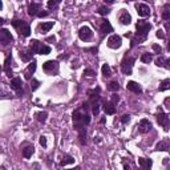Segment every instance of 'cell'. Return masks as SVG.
Here are the masks:
<instances>
[{
	"instance_id": "6da1fadb",
	"label": "cell",
	"mask_w": 170,
	"mask_h": 170,
	"mask_svg": "<svg viewBox=\"0 0 170 170\" xmlns=\"http://www.w3.org/2000/svg\"><path fill=\"white\" fill-rule=\"evenodd\" d=\"M73 124H74V129L76 130H81L87 125L91 124V117H89V113H88L87 102H84L81 106L77 108L73 112Z\"/></svg>"
},
{
	"instance_id": "7a4b0ae2",
	"label": "cell",
	"mask_w": 170,
	"mask_h": 170,
	"mask_svg": "<svg viewBox=\"0 0 170 170\" xmlns=\"http://www.w3.org/2000/svg\"><path fill=\"white\" fill-rule=\"evenodd\" d=\"M136 28H137L136 39L138 40V41H144V40H146V37H148V34H149V31H150V28H152V25H150L149 23H146V21L140 20V21H137Z\"/></svg>"
},
{
	"instance_id": "3957f363",
	"label": "cell",
	"mask_w": 170,
	"mask_h": 170,
	"mask_svg": "<svg viewBox=\"0 0 170 170\" xmlns=\"http://www.w3.org/2000/svg\"><path fill=\"white\" fill-rule=\"evenodd\" d=\"M11 24L16 28V31H17L21 36L28 37V36L31 35V27H29V24H28L27 21L19 20V19H13V20L11 21Z\"/></svg>"
},
{
	"instance_id": "277c9868",
	"label": "cell",
	"mask_w": 170,
	"mask_h": 170,
	"mask_svg": "<svg viewBox=\"0 0 170 170\" xmlns=\"http://www.w3.org/2000/svg\"><path fill=\"white\" fill-rule=\"evenodd\" d=\"M133 64H134V59L133 57H124V60L121 61V69L125 74H132L133 70Z\"/></svg>"
},
{
	"instance_id": "5b68a950",
	"label": "cell",
	"mask_w": 170,
	"mask_h": 170,
	"mask_svg": "<svg viewBox=\"0 0 170 170\" xmlns=\"http://www.w3.org/2000/svg\"><path fill=\"white\" fill-rule=\"evenodd\" d=\"M42 69H44V72H47V73L56 74L59 72V63L57 61H53V60L45 61V63L42 64Z\"/></svg>"
},
{
	"instance_id": "8992f818",
	"label": "cell",
	"mask_w": 170,
	"mask_h": 170,
	"mask_svg": "<svg viewBox=\"0 0 170 170\" xmlns=\"http://www.w3.org/2000/svg\"><path fill=\"white\" fill-rule=\"evenodd\" d=\"M155 117H157V122H158V124L161 125L165 130H168V129H169V126H170L169 116H168V114H165V113H163L161 109H159V112L157 113V116H155Z\"/></svg>"
},
{
	"instance_id": "52a82bcc",
	"label": "cell",
	"mask_w": 170,
	"mask_h": 170,
	"mask_svg": "<svg viewBox=\"0 0 170 170\" xmlns=\"http://www.w3.org/2000/svg\"><path fill=\"white\" fill-rule=\"evenodd\" d=\"M78 37L81 39L83 41H89L93 37V32L92 29L89 28L88 25H84L80 28V31H78Z\"/></svg>"
},
{
	"instance_id": "ba28073f",
	"label": "cell",
	"mask_w": 170,
	"mask_h": 170,
	"mask_svg": "<svg viewBox=\"0 0 170 170\" xmlns=\"http://www.w3.org/2000/svg\"><path fill=\"white\" fill-rule=\"evenodd\" d=\"M11 88L16 92L17 96H21L24 91H23V83H21V78L20 77H15L13 80H11Z\"/></svg>"
},
{
	"instance_id": "9c48e42d",
	"label": "cell",
	"mask_w": 170,
	"mask_h": 170,
	"mask_svg": "<svg viewBox=\"0 0 170 170\" xmlns=\"http://www.w3.org/2000/svg\"><path fill=\"white\" fill-rule=\"evenodd\" d=\"M121 44H122V39L119 35H112L109 39H108V47H109V48L117 49L121 47Z\"/></svg>"
},
{
	"instance_id": "30bf717a",
	"label": "cell",
	"mask_w": 170,
	"mask_h": 170,
	"mask_svg": "<svg viewBox=\"0 0 170 170\" xmlns=\"http://www.w3.org/2000/svg\"><path fill=\"white\" fill-rule=\"evenodd\" d=\"M12 40H13V37L11 35V32H9L8 29H6V28H3V29L0 31V41H2V44L3 45H7Z\"/></svg>"
},
{
	"instance_id": "8fae6325",
	"label": "cell",
	"mask_w": 170,
	"mask_h": 170,
	"mask_svg": "<svg viewBox=\"0 0 170 170\" xmlns=\"http://www.w3.org/2000/svg\"><path fill=\"white\" fill-rule=\"evenodd\" d=\"M136 9H137L138 16H141V17H146L150 15V8H149V6H146V4H137Z\"/></svg>"
},
{
	"instance_id": "7c38bea8",
	"label": "cell",
	"mask_w": 170,
	"mask_h": 170,
	"mask_svg": "<svg viewBox=\"0 0 170 170\" xmlns=\"http://www.w3.org/2000/svg\"><path fill=\"white\" fill-rule=\"evenodd\" d=\"M138 129L141 133H148L149 130H152V122H150L148 119H142L138 124Z\"/></svg>"
},
{
	"instance_id": "4fadbf2b",
	"label": "cell",
	"mask_w": 170,
	"mask_h": 170,
	"mask_svg": "<svg viewBox=\"0 0 170 170\" xmlns=\"http://www.w3.org/2000/svg\"><path fill=\"white\" fill-rule=\"evenodd\" d=\"M126 88H128V91L133 92L136 94H141V93H142V88H141L140 84L136 83V81H129V83H128V85H126Z\"/></svg>"
},
{
	"instance_id": "5bb4252c",
	"label": "cell",
	"mask_w": 170,
	"mask_h": 170,
	"mask_svg": "<svg viewBox=\"0 0 170 170\" xmlns=\"http://www.w3.org/2000/svg\"><path fill=\"white\" fill-rule=\"evenodd\" d=\"M35 70H36V61L34 60L29 65H28V68L25 69V72H24V77H25L27 80H31L32 74L35 73Z\"/></svg>"
},
{
	"instance_id": "9a60e30c",
	"label": "cell",
	"mask_w": 170,
	"mask_h": 170,
	"mask_svg": "<svg viewBox=\"0 0 170 170\" xmlns=\"http://www.w3.org/2000/svg\"><path fill=\"white\" fill-rule=\"evenodd\" d=\"M53 25H55V21H47V23L40 24L39 27H37V29H39L40 34H47V32H48Z\"/></svg>"
},
{
	"instance_id": "2e32d148",
	"label": "cell",
	"mask_w": 170,
	"mask_h": 170,
	"mask_svg": "<svg viewBox=\"0 0 170 170\" xmlns=\"http://www.w3.org/2000/svg\"><path fill=\"white\" fill-rule=\"evenodd\" d=\"M104 110H105V113H106V114H109V116L114 114V113H116L114 104L109 102V101H105V102H104Z\"/></svg>"
},
{
	"instance_id": "e0dca14e",
	"label": "cell",
	"mask_w": 170,
	"mask_h": 170,
	"mask_svg": "<svg viewBox=\"0 0 170 170\" xmlns=\"http://www.w3.org/2000/svg\"><path fill=\"white\" fill-rule=\"evenodd\" d=\"M40 9H41V6L39 3H32L29 6V9H28V13H29L31 16H37L40 12Z\"/></svg>"
},
{
	"instance_id": "ac0fdd59",
	"label": "cell",
	"mask_w": 170,
	"mask_h": 170,
	"mask_svg": "<svg viewBox=\"0 0 170 170\" xmlns=\"http://www.w3.org/2000/svg\"><path fill=\"white\" fill-rule=\"evenodd\" d=\"M120 21H121V24H124V25H129L130 21H132V16L126 11L122 9V12H121V15H120Z\"/></svg>"
},
{
	"instance_id": "d6986e66",
	"label": "cell",
	"mask_w": 170,
	"mask_h": 170,
	"mask_svg": "<svg viewBox=\"0 0 170 170\" xmlns=\"http://www.w3.org/2000/svg\"><path fill=\"white\" fill-rule=\"evenodd\" d=\"M41 47H42V44L39 40H32L31 41V49H29V52H31L32 55H34V53H39Z\"/></svg>"
},
{
	"instance_id": "ffe728a7",
	"label": "cell",
	"mask_w": 170,
	"mask_h": 170,
	"mask_svg": "<svg viewBox=\"0 0 170 170\" xmlns=\"http://www.w3.org/2000/svg\"><path fill=\"white\" fill-rule=\"evenodd\" d=\"M101 32L102 34H110V32H113V27H112V24L108 20H104L102 23H101Z\"/></svg>"
},
{
	"instance_id": "44dd1931",
	"label": "cell",
	"mask_w": 170,
	"mask_h": 170,
	"mask_svg": "<svg viewBox=\"0 0 170 170\" xmlns=\"http://www.w3.org/2000/svg\"><path fill=\"white\" fill-rule=\"evenodd\" d=\"M11 61H12V56H7V59H6V61H4V72L7 73V76H9L11 77L12 76V70L9 69V67H11Z\"/></svg>"
},
{
	"instance_id": "7402d4cb",
	"label": "cell",
	"mask_w": 170,
	"mask_h": 170,
	"mask_svg": "<svg viewBox=\"0 0 170 170\" xmlns=\"http://www.w3.org/2000/svg\"><path fill=\"white\" fill-rule=\"evenodd\" d=\"M138 165L142 169H150L152 168V165H153V162H152V159H148V158H138Z\"/></svg>"
},
{
	"instance_id": "603a6c76",
	"label": "cell",
	"mask_w": 170,
	"mask_h": 170,
	"mask_svg": "<svg viewBox=\"0 0 170 170\" xmlns=\"http://www.w3.org/2000/svg\"><path fill=\"white\" fill-rule=\"evenodd\" d=\"M34 152H35V148L32 145H29V146H27V148L23 149V155H24L25 158H29V157H32Z\"/></svg>"
},
{
	"instance_id": "cb8c5ba5",
	"label": "cell",
	"mask_w": 170,
	"mask_h": 170,
	"mask_svg": "<svg viewBox=\"0 0 170 170\" xmlns=\"http://www.w3.org/2000/svg\"><path fill=\"white\" fill-rule=\"evenodd\" d=\"M74 163V158L70 157V155H64L63 159L60 161V166H65V165H70Z\"/></svg>"
},
{
	"instance_id": "d4e9b609",
	"label": "cell",
	"mask_w": 170,
	"mask_h": 170,
	"mask_svg": "<svg viewBox=\"0 0 170 170\" xmlns=\"http://www.w3.org/2000/svg\"><path fill=\"white\" fill-rule=\"evenodd\" d=\"M169 149H170V145L166 141H161V142H158L157 146H155V150H169Z\"/></svg>"
},
{
	"instance_id": "484cf974",
	"label": "cell",
	"mask_w": 170,
	"mask_h": 170,
	"mask_svg": "<svg viewBox=\"0 0 170 170\" xmlns=\"http://www.w3.org/2000/svg\"><path fill=\"white\" fill-rule=\"evenodd\" d=\"M47 117H48V113L47 112H39V113H36V119H37V121L39 122H44L47 121Z\"/></svg>"
},
{
	"instance_id": "4316f807",
	"label": "cell",
	"mask_w": 170,
	"mask_h": 170,
	"mask_svg": "<svg viewBox=\"0 0 170 170\" xmlns=\"http://www.w3.org/2000/svg\"><path fill=\"white\" fill-rule=\"evenodd\" d=\"M101 72H102V74L105 77H109V76H112V69H110V67L108 64H104L102 65V68H101Z\"/></svg>"
},
{
	"instance_id": "83f0119b",
	"label": "cell",
	"mask_w": 170,
	"mask_h": 170,
	"mask_svg": "<svg viewBox=\"0 0 170 170\" xmlns=\"http://www.w3.org/2000/svg\"><path fill=\"white\" fill-rule=\"evenodd\" d=\"M78 138H80V142H81L83 145L87 144V130H85V128L81 130H78Z\"/></svg>"
},
{
	"instance_id": "f1b7e54d",
	"label": "cell",
	"mask_w": 170,
	"mask_h": 170,
	"mask_svg": "<svg viewBox=\"0 0 170 170\" xmlns=\"http://www.w3.org/2000/svg\"><path fill=\"white\" fill-rule=\"evenodd\" d=\"M108 89H109L110 92H117L120 89V85L117 81H112V83H109V85H108Z\"/></svg>"
},
{
	"instance_id": "f546056e",
	"label": "cell",
	"mask_w": 170,
	"mask_h": 170,
	"mask_svg": "<svg viewBox=\"0 0 170 170\" xmlns=\"http://www.w3.org/2000/svg\"><path fill=\"white\" fill-rule=\"evenodd\" d=\"M166 89H170V80H163L161 85H159V92H163Z\"/></svg>"
},
{
	"instance_id": "4dcf8cb0",
	"label": "cell",
	"mask_w": 170,
	"mask_h": 170,
	"mask_svg": "<svg viewBox=\"0 0 170 170\" xmlns=\"http://www.w3.org/2000/svg\"><path fill=\"white\" fill-rule=\"evenodd\" d=\"M20 59L23 60V61H29L31 60V57H32V53L29 52V53H27V52H23V51H20Z\"/></svg>"
},
{
	"instance_id": "1f68e13d",
	"label": "cell",
	"mask_w": 170,
	"mask_h": 170,
	"mask_svg": "<svg viewBox=\"0 0 170 170\" xmlns=\"http://www.w3.org/2000/svg\"><path fill=\"white\" fill-rule=\"evenodd\" d=\"M92 113L94 116H98V113H100V104H98V101L92 104Z\"/></svg>"
},
{
	"instance_id": "d6a6232c",
	"label": "cell",
	"mask_w": 170,
	"mask_h": 170,
	"mask_svg": "<svg viewBox=\"0 0 170 170\" xmlns=\"http://www.w3.org/2000/svg\"><path fill=\"white\" fill-rule=\"evenodd\" d=\"M153 60V56L150 55V53H144L142 56H141V61H142V63H150V61Z\"/></svg>"
},
{
	"instance_id": "836d02e7",
	"label": "cell",
	"mask_w": 170,
	"mask_h": 170,
	"mask_svg": "<svg viewBox=\"0 0 170 170\" xmlns=\"http://www.w3.org/2000/svg\"><path fill=\"white\" fill-rule=\"evenodd\" d=\"M40 55H49L51 53V47L48 45H42L41 48H40V52H39Z\"/></svg>"
},
{
	"instance_id": "e575fe53",
	"label": "cell",
	"mask_w": 170,
	"mask_h": 170,
	"mask_svg": "<svg viewBox=\"0 0 170 170\" xmlns=\"http://www.w3.org/2000/svg\"><path fill=\"white\" fill-rule=\"evenodd\" d=\"M60 3H61V0H49L47 6H48V8H56Z\"/></svg>"
},
{
	"instance_id": "d590c367",
	"label": "cell",
	"mask_w": 170,
	"mask_h": 170,
	"mask_svg": "<svg viewBox=\"0 0 170 170\" xmlns=\"http://www.w3.org/2000/svg\"><path fill=\"white\" fill-rule=\"evenodd\" d=\"M39 87H40V81H37L36 78H32V81H31V89L32 91H36Z\"/></svg>"
},
{
	"instance_id": "8d00e7d4",
	"label": "cell",
	"mask_w": 170,
	"mask_h": 170,
	"mask_svg": "<svg viewBox=\"0 0 170 170\" xmlns=\"http://www.w3.org/2000/svg\"><path fill=\"white\" fill-rule=\"evenodd\" d=\"M98 13L102 15V16H106L108 13H109V9H108L106 7H100V8H98Z\"/></svg>"
},
{
	"instance_id": "74e56055",
	"label": "cell",
	"mask_w": 170,
	"mask_h": 170,
	"mask_svg": "<svg viewBox=\"0 0 170 170\" xmlns=\"http://www.w3.org/2000/svg\"><path fill=\"white\" fill-rule=\"evenodd\" d=\"M84 74H85V76H88V77H93L96 73H94V70H92V69H85Z\"/></svg>"
},
{
	"instance_id": "f35d334b",
	"label": "cell",
	"mask_w": 170,
	"mask_h": 170,
	"mask_svg": "<svg viewBox=\"0 0 170 170\" xmlns=\"http://www.w3.org/2000/svg\"><path fill=\"white\" fill-rule=\"evenodd\" d=\"M129 121H130V116L129 114H124V116L121 117V122H122V124H128Z\"/></svg>"
},
{
	"instance_id": "ab89813d",
	"label": "cell",
	"mask_w": 170,
	"mask_h": 170,
	"mask_svg": "<svg viewBox=\"0 0 170 170\" xmlns=\"http://www.w3.org/2000/svg\"><path fill=\"white\" fill-rule=\"evenodd\" d=\"M155 64H157L158 67H163V65H165V59L162 57V56H161V57H158L157 61H155Z\"/></svg>"
},
{
	"instance_id": "60d3db41",
	"label": "cell",
	"mask_w": 170,
	"mask_h": 170,
	"mask_svg": "<svg viewBox=\"0 0 170 170\" xmlns=\"http://www.w3.org/2000/svg\"><path fill=\"white\" fill-rule=\"evenodd\" d=\"M40 145L42 146V148H47V138H45L44 136L40 137Z\"/></svg>"
},
{
	"instance_id": "b9f144b4",
	"label": "cell",
	"mask_w": 170,
	"mask_h": 170,
	"mask_svg": "<svg viewBox=\"0 0 170 170\" xmlns=\"http://www.w3.org/2000/svg\"><path fill=\"white\" fill-rule=\"evenodd\" d=\"M153 51L157 52V53H161V52H162V48H161V47H159L158 44H153Z\"/></svg>"
},
{
	"instance_id": "7bdbcfd3",
	"label": "cell",
	"mask_w": 170,
	"mask_h": 170,
	"mask_svg": "<svg viewBox=\"0 0 170 170\" xmlns=\"http://www.w3.org/2000/svg\"><path fill=\"white\" fill-rule=\"evenodd\" d=\"M162 17L165 19V20H169V19H170V12H169V11H163Z\"/></svg>"
},
{
	"instance_id": "ee69618b",
	"label": "cell",
	"mask_w": 170,
	"mask_h": 170,
	"mask_svg": "<svg viewBox=\"0 0 170 170\" xmlns=\"http://www.w3.org/2000/svg\"><path fill=\"white\" fill-rule=\"evenodd\" d=\"M119 100H120V98H119V96H117V94H113V96H112V102L114 104V105H116L117 102H119Z\"/></svg>"
},
{
	"instance_id": "f6af8a7d",
	"label": "cell",
	"mask_w": 170,
	"mask_h": 170,
	"mask_svg": "<svg viewBox=\"0 0 170 170\" xmlns=\"http://www.w3.org/2000/svg\"><path fill=\"white\" fill-rule=\"evenodd\" d=\"M163 104H165V106L168 108V109H170V97H168V98H165V101H163Z\"/></svg>"
},
{
	"instance_id": "bcb514c9",
	"label": "cell",
	"mask_w": 170,
	"mask_h": 170,
	"mask_svg": "<svg viewBox=\"0 0 170 170\" xmlns=\"http://www.w3.org/2000/svg\"><path fill=\"white\" fill-rule=\"evenodd\" d=\"M157 37H159V39H163V37H165V35H163V31L158 29V31H157Z\"/></svg>"
},
{
	"instance_id": "7dc6e473",
	"label": "cell",
	"mask_w": 170,
	"mask_h": 170,
	"mask_svg": "<svg viewBox=\"0 0 170 170\" xmlns=\"http://www.w3.org/2000/svg\"><path fill=\"white\" fill-rule=\"evenodd\" d=\"M55 40H56V37H55V36H51V37H47V39H45L47 42H52V41L55 42Z\"/></svg>"
},
{
	"instance_id": "c3c4849f",
	"label": "cell",
	"mask_w": 170,
	"mask_h": 170,
	"mask_svg": "<svg viewBox=\"0 0 170 170\" xmlns=\"http://www.w3.org/2000/svg\"><path fill=\"white\" fill-rule=\"evenodd\" d=\"M165 68H168V69H170V59H166L165 60V65H163Z\"/></svg>"
},
{
	"instance_id": "681fc988",
	"label": "cell",
	"mask_w": 170,
	"mask_h": 170,
	"mask_svg": "<svg viewBox=\"0 0 170 170\" xmlns=\"http://www.w3.org/2000/svg\"><path fill=\"white\" fill-rule=\"evenodd\" d=\"M163 165H165V166H170V162H169V158H165V159H163Z\"/></svg>"
},
{
	"instance_id": "f907efd6",
	"label": "cell",
	"mask_w": 170,
	"mask_h": 170,
	"mask_svg": "<svg viewBox=\"0 0 170 170\" xmlns=\"http://www.w3.org/2000/svg\"><path fill=\"white\" fill-rule=\"evenodd\" d=\"M47 15H48V12H39V15H37V16L42 17V16H47Z\"/></svg>"
},
{
	"instance_id": "816d5d0a",
	"label": "cell",
	"mask_w": 170,
	"mask_h": 170,
	"mask_svg": "<svg viewBox=\"0 0 170 170\" xmlns=\"http://www.w3.org/2000/svg\"><path fill=\"white\" fill-rule=\"evenodd\" d=\"M87 52H94V53H97V48H91V49H87Z\"/></svg>"
},
{
	"instance_id": "f5cc1de1",
	"label": "cell",
	"mask_w": 170,
	"mask_h": 170,
	"mask_svg": "<svg viewBox=\"0 0 170 170\" xmlns=\"http://www.w3.org/2000/svg\"><path fill=\"white\" fill-rule=\"evenodd\" d=\"M104 2H105V3H108V4H112L113 2H114V0H104Z\"/></svg>"
},
{
	"instance_id": "db71d44e",
	"label": "cell",
	"mask_w": 170,
	"mask_h": 170,
	"mask_svg": "<svg viewBox=\"0 0 170 170\" xmlns=\"http://www.w3.org/2000/svg\"><path fill=\"white\" fill-rule=\"evenodd\" d=\"M168 49H169V52H170V42H169V44H168Z\"/></svg>"
}]
</instances>
